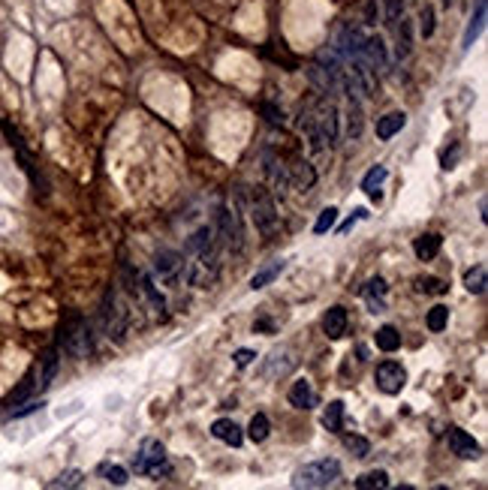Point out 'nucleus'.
Returning <instances> with one entry per match:
<instances>
[{
  "mask_svg": "<svg viewBox=\"0 0 488 490\" xmlns=\"http://www.w3.org/2000/svg\"><path fill=\"white\" fill-rule=\"evenodd\" d=\"M58 367H60V358H58V349H51V352H45V358H42V364H40V391H45V388L51 385V379L58 376Z\"/></svg>",
  "mask_w": 488,
  "mask_h": 490,
  "instance_id": "5701e85b",
  "label": "nucleus"
},
{
  "mask_svg": "<svg viewBox=\"0 0 488 490\" xmlns=\"http://www.w3.org/2000/svg\"><path fill=\"white\" fill-rule=\"evenodd\" d=\"M133 469L139 475H148V478L169 475L172 473V464H169L166 448H163L157 439H145L142 446H139V455L133 457Z\"/></svg>",
  "mask_w": 488,
  "mask_h": 490,
  "instance_id": "39448f33",
  "label": "nucleus"
},
{
  "mask_svg": "<svg viewBox=\"0 0 488 490\" xmlns=\"http://www.w3.org/2000/svg\"><path fill=\"white\" fill-rule=\"evenodd\" d=\"M334 223H338V208H325V211H323L320 217H316L314 232H316V235H325V232H329Z\"/></svg>",
  "mask_w": 488,
  "mask_h": 490,
  "instance_id": "4c0bfd02",
  "label": "nucleus"
},
{
  "mask_svg": "<svg viewBox=\"0 0 488 490\" xmlns=\"http://www.w3.org/2000/svg\"><path fill=\"white\" fill-rule=\"evenodd\" d=\"M407 126V115L404 112H389L386 117H380L377 121V139H383L389 142L392 135H398Z\"/></svg>",
  "mask_w": 488,
  "mask_h": 490,
  "instance_id": "6ab92c4d",
  "label": "nucleus"
},
{
  "mask_svg": "<svg viewBox=\"0 0 488 490\" xmlns=\"http://www.w3.org/2000/svg\"><path fill=\"white\" fill-rule=\"evenodd\" d=\"M365 304H368V310H371V313H386V301H383V298H371V295H365Z\"/></svg>",
  "mask_w": 488,
  "mask_h": 490,
  "instance_id": "c03bdc74",
  "label": "nucleus"
},
{
  "mask_svg": "<svg viewBox=\"0 0 488 490\" xmlns=\"http://www.w3.org/2000/svg\"><path fill=\"white\" fill-rule=\"evenodd\" d=\"M154 274L160 277V283L178 289L181 283H184V253L160 250L157 256H154Z\"/></svg>",
  "mask_w": 488,
  "mask_h": 490,
  "instance_id": "1a4fd4ad",
  "label": "nucleus"
},
{
  "mask_svg": "<svg viewBox=\"0 0 488 490\" xmlns=\"http://www.w3.org/2000/svg\"><path fill=\"white\" fill-rule=\"evenodd\" d=\"M374 382L383 394H401V388L407 385V370L398 361H383L374 370Z\"/></svg>",
  "mask_w": 488,
  "mask_h": 490,
  "instance_id": "9d476101",
  "label": "nucleus"
},
{
  "mask_svg": "<svg viewBox=\"0 0 488 490\" xmlns=\"http://www.w3.org/2000/svg\"><path fill=\"white\" fill-rule=\"evenodd\" d=\"M398 22H401V27H398V58H407V54H410V45H413V22L410 18H398Z\"/></svg>",
  "mask_w": 488,
  "mask_h": 490,
  "instance_id": "7c9ffc66",
  "label": "nucleus"
},
{
  "mask_svg": "<svg viewBox=\"0 0 488 490\" xmlns=\"http://www.w3.org/2000/svg\"><path fill=\"white\" fill-rule=\"evenodd\" d=\"M304 112H307V121H311V126L323 135L325 148H332V144L338 142V133H341V117H338V105H334V99L323 96L314 108H304Z\"/></svg>",
  "mask_w": 488,
  "mask_h": 490,
  "instance_id": "423d86ee",
  "label": "nucleus"
},
{
  "mask_svg": "<svg viewBox=\"0 0 488 490\" xmlns=\"http://www.w3.org/2000/svg\"><path fill=\"white\" fill-rule=\"evenodd\" d=\"M289 178H293V184L302 187V189H311L316 184V171L307 160H298L295 166H289Z\"/></svg>",
  "mask_w": 488,
  "mask_h": 490,
  "instance_id": "aec40b11",
  "label": "nucleus"
},
{
  "mask_svg": "<svg viewBox=\"0 0 488 490\" xmlns=\"http://www.w3.org/2000/svg\"><path fill=\"white\" fill-rule=\"evenodd\" d=\"M60 349L67 352L70 358H88L90 352H94V334H90V322L85 319L81 313H72L67 322H63V328H60Z\"/></svg>",
  "mask_w": 488,
  "mask_h": 490,
  "instance_id": "f03ea898",
  "label": "nucleus"
},
{
  "mask_svg": "<svg viewBox=\"0 0 488 490\" xmlns=\"http://www.w3.org/2000/svg\"><path fill=\"white\" fill-rule=\"evenodd\" d=\"M425 325H428V331L440 334V331L449 325V307H443V304L431 307V310H428V319H425Z\"/></svg>",
  "mask_w": 488,
  "mask_h": 490,
  "instance_id": "473e14b6",
  "label": "nucleus"
},
{
  "mask_svg": "<svg viewBox=\"0 0 488 490\" xmlns=\"http://www.w3.org/2000/svg\"><path fill=\"white\" fill-rule=\"evenodd\" d=\"M365 24H377V0H368V6H365Z\"/></svg>",
  "mask_w": 488,
  "mask_h": 490,
  "instance_id": "a18cd8bd",
  "label": "nucleus"
},
{
  "mask_svg": "<svg viewBox=\"0 0 488 490\" xmlns=\"http://www.w3.org/2000/svg\"><path fill=\"white\" fill-rule=\"evenodd\" d=\"M347 135L350 142H356L361 135V105H359V96H350V112H347Z\"/></svg>",
  "mask_w": 488,
  "mask_h": 490,
  "instance_id": "c756f323",
  "label": "nucleus"
},
{
  "mask_svg": "<svg viewBox=\"0 0 488 490\" xmlns=\"http://www.w3.org/2000/svg\"><path fill=\"white\" fill-rule=\"evenodd\" d=\"M446 442H449L452 455H458V457H464V460H476L479 455H482L479 442L470 437L467 430H461V428H449L446 430Z\"/></svg>",
  "mask_w": 488,
  "mask_h": 490,
  "instance_id": "9b49d317",
  "label": "nucleus"
},
{
  "mask_svg": "<svg viewBox=\"0 0 488 490\" xmlns=\"http://www.w3.org/2000/svg\"><path fill=\"white\" fill-rule=\"evenodd\" d=\"M214 229H217V238H220V244H223L226 250L241 253V247H244V229H241V217H238L235 208H229V205L217 208Z\"/></svg>",
  "mask_w": 488,
  "mask_h": 490,
  "instance_id": "6e6552de",
  "label": "nucleus"
},
{
  "mask_svg": "<svg viewBox=\"0 0 488 490\" xmlns=\"http://www.w3.org/2000/svg\"><path fill=\"white\" fill-rule=\"evenodd\" d=\"M361 217H368V211H365V208H359V211H356V214H352V217H350V220H347V223H343V226H341V232H350V229H352V223H359V220H361Z\"/></svg>",
  "mask_w": 488,
  "mask_h": 490,
  "instance_id": "49530a36",
  "label": "nucleus"
},
{
  "mask_svg": "<svg viewBox=\"0 0 488 490\" xmlns=\"http://www.w3.org/2000/svg\"><path fill=\"white\" fill-rule=\"evenodd\" d=\"M352 484H356L359 490H371V487L383 490V487H389V473L386 469H368V473H361Z\"/></svg>",
  "mask_w": 488,
  "mask_h": 490,
  "instance_id": "a878e982",
  "label": "nucleus"
},
{
  "mask_svg": "<svg viewBox=\"0 0 488 490\" xmlns=\"http://www.w3.org/2000/svg\"><path fill=\"white\" fill-rule=\"evenodd\" d=\"M268 433H271L268 415H266V412H257V415L250 419V424H247V437H250L253 442H266V439H268Z\"/></svg>",
  "mask_w": 488,
  "mask_h": 490,
  "instance_id": "c85d7f7f",
  "label": "nucleus"
},
{
  "mask_svg": "<svg viewBox=\"0 0 488 490\" xmlns=\"http://www.w3.org/2000/svg\"><path fill=\"white\" fill-rule=\"evenodd\" d=\"M211 437L226 442V446H232V448H238L241 442H244V433H241V428L232 419H217L211 424Z\"/></svg>",
  "mask_w": 488,
  "mask_h": 490,
  "instance_id": "2eb2a0df",
  "label": "nucleus"
},
{
  "mask_svg": "<svg viewBox=\"0 0 488 490\" xmlns=\"http://www.w3.org/2000/svg\"><path fill=\"white\" fill-rule=\"evenodd\" d=\"M377 349H383V352H395V349H401V334H398L395 325H383V328L377 331Z\"/></svg>",
  "mask_w": 488,
  "mask_h": 490,
  "instance_id": "cd10ccee",
  "label": "nucleus"
},
{
  "mask_svg": "<svg viewBox=\"0 0 488 490\" xmlns=\"http://www.w3.org/2000/svg\"><path fill=\"white\" fill-rule=\"evenodd\" d=\"M401 0H386V18H389V24H395L398 18H401Z\"/></svg>",
  "mask_w": 488,
  "mask_h": 490,
  "instance_id": "37998d69",
  "label": "nucleus"
},
{
  "mask_svg": "<svg viewBox=\"0 0 488 490\" xmlns=\"http://www.w3.org/2000/svg\"><path fill=\"white\" fill-rule=\"evenodd\" d=\"M482 24H485V0H476V12H473V18H470V24L464 31V40H461V49H464V51L473 45L479 31H482Z\"/></svg>",
  "mask_w": 488,
  "mask_h": 490,
  "instance_id": "4be33fe9",
  "label": "nucleus"
},
{
  "mask_svg": "<svg viewBox=\"0 0 488 490\" xmlns=\"http://www.w3.org/2000/svg\"><path fill=\"white\" fill-rule=\"evenodd\" d=\"M280 271H284V259L271 262V265H266L262 271H257V274L250 277V289H253V292H257V289H266V286L271 283V280H275V277L280 274Z\"/></svg>",
  "mask_w": 488,
  "mask_h": 490,
  "instance_id": "bb28decb",
  "label": "nucleus"
},
{
  "mask_svg": "<svg viewBox=\"0 0 488 490\" xmlns=\"http://www.w3.org/2000/svg\"><path fill=\"white\" fill-rule=\"evenodd\" d=\"M419 31H422V36H425V40H428V36L434 33V24H437V22H434V6H425L422 9V15H419Z\"/></svg>",
  "mask_w": 488,
  "mask_h": 490,
  "instance_id": "ea45409f",
  "label": "nucleus"
},
{
  "mask_svg": "<svg viewBox=\"0 0 488 490\" xmlns=\"http://www.w3.org/2000/svg\"><path fill=\"white\" fill-rule=\"evenodd\" d=\"M485 283H488V268L479 262V265H473L464 274V286H467V292H473V295H482L485 292Z\"/></svg>",
  "mask_w": 488,
  "mask_h": 490,
  "instance_id": "393cba45",
  "label": "nucleus"
},
{
  "mask_svg": "<svg viewBox=\"0 0 488 490\" xmlns=\"http://www.w3.org/2000/svg\"><path fill=\"white\" fill-rule=\"evenodd\" d=\"M33 385H36V382H33V376H27V379H24V382H22V385H18V388H15V391H13V394H9V400H6V406H22V403L27 400V397H31V391H33Z\"/></svg>",
  "mask_w": 488,
  "mask_h": 490,
  "instance_id": "e433bc0d",
  "label": "nucleus"
},
{
  "mask_svg": "<svg viewBox=\"0 0 488 490\" xmlns=\"http://www.w3.org/2000/svg\"><path fill=\"white\" fill-rule=\"evenodd\" d=\"M307 78L316 85V90H320L323 96H329V99H334L341 94V85H338V76H334L332 69H325V67H320V63H311L307 67Z\"/></svg>",
  "mask_w": 488,
  "mask_h": 490,
  "instance_id": "f8f14e48",
  "label": "nucleus"
},
{
  "mask_svg": "<svg viewBox=\"0 0 488 490\" xmlns=\"http://www.w3.org/2000/svg\"><path fill=\"white\" fill-rule=\"evenodd\" d=\"M341 478V464L334 457H323L314 464H304L293 478V487H329Z\"/></svg>",
  "mask_w": 488,
  "mask_h": 490,
  "instance_id": "0eeeda50",
  "label": "nucleus"
},
{
  "mask_svg": "<svg viewBox=\"0 0 488 490\" xmlns=\"http://www.w3.org/2000/svg\"><path fill=\"white\" fill-rule=\"evenodd\" d=\"M99 325H103V334L112 343H127V334H130V310L121 304L117 292H106L103 310H99Z\"/></svg>",
  "mask_w": 488,
  "mask_h": 490,
  "instance_id": "7ed1b4c3",
  "label": "nucleus"
},
{
  "mask_svg": "<svg viewBox=\"0 0 488 490\" xmlns=\"http://www.w3.org/2000/svg\"><path fill=\"white\" fill-rule=\"evenodd\" d=\"M386 178H389V169L386 166H374L365 178H361V189H365L371 198H380V196H383V189H380V187H383Z\"/></svg>",
  "mask_w": 488,
  "mask_h": 490,
  "instance_id": "412c9836",
  "label": "nucleus"
},
{
  "mask_svg": "<svg viewBox=\"0 0 488 490\" xmlns=\"http://www.w3.org/2000/svg\"><path fill=\"white\" fill-rule=\"evenodd\" d=\"M323 428L332 430V433H341V428H343V400H332L323 409Z\"/></svg>",
  "mask_w": 488,
  "mask_h": 490,
  "instance_id": "b1692460",
  "label": "nucleus"
},
{
  "mask_svg": "<svg viewBox=\"0 0 488 490\" xmlns=\"http://www.w3.org/2000/svg\"><path fill=\"white\" fill-rule=\"evenodd\" d=\"M232 361H235V367H250L253 361H257V352H250V349H238L232 355Z\"/></svg>",
  "mask_w": 488,
  "mask_h": 490,
  "instance_id": "79ce46f5",
  "label": "nucleus"
},
{
  "mask_svg": "<svg viewBox=\"0 0 488 490\" xmlns=\"http://www.w3.org/2000/svg\"><path fill=\"white\" fill-rule=\"evenodd\" d=\"M99 475H103L108 484H115V487H124L127 478H130V475H127V469L117 466V464H103V466H99Z\"/></svg>",
  "mask_w": 488,
  "mask_h": 490,
  "instance_id": "72a5a7b5",
  "label": "nucleus"
},
{
  "mask_svg": "<svg viewBox=\"0 0 488 490\" xmlns=\"http://www.w3.org/2000/svg\"><path fill=\"white\" fill-rule=\"evenodd\" d=\"M266 171L271 178V187H275V193L284 198L289 193V187H293V178H289V166H284V160L271 157V153H266Z\"/></svg>",
  "mask_w": 488,
  "mask_h": 490,
  "instance_id": "ddd939ff",
  "label": "nucleus"
},
{
  "mask_svg": "<svg viewBox=\"0 0 488 490\" xmlns=\"http://www.w3.org/2000/svg\"><path fill=\"white\" fill-rule=\"evenodd\" d=\"M440 247H443V238L437 232L419 235V238L413 241V253H416V259H419V262H431L440 253Z\"/></svg>",
  "mask_w": 488,
  "mask_h": 490,
  "instance_id": "a211bd4d",
  "label": "nucleus"
},
{
  "mask_svg": "<svg viewBox=\"0 0 488 490\" xmlns=\"http://www.w3.org/2000/svg\"><path fill=\"white\" fill-rule=\"evenodd\" d=\"M323 331L329 340H341L343 334H347V310H343V307H332V310L323 316Z\"/></svg>",
  "mask_w": 488,
  "mask_h": 490,
  "instance_id": "dca6fc26",
  "label": "nucleus"
},
{
  "mask_svg": "<svg viewBox=\"0 0 488 490\" xmlns=\"http://www.w3.org/2000/svg\"><path fill=\"white\" fill-rule=\"evenodd\" d=\"M289 403H293L295 409H314V406H316L314 385L307 382V379H298V382H293V388H289Z\"/></svg>",
  "mask_w": 488,
  "mask_h": 490,
  "instance_id": "f3484780",
  "label": "nucleus"
},
{
  "mask_svg": "<svg viewBox=\"0 0 488 490\" xmlns=\"http://www.w3.org/2000/svg\"><path fill=\"white\" fill-rule=\"evenodd\" d=\"M443 6H446V9H449V6H452V0H443Z\"/></svg>",
  "mask_w": 488,
  "mask_h": 490,
  "instance_id": "de8ad7c7",
  "label": "nucleus"
},
{
  "mask_svg": "<svg viewBox=\"0 0 488 490\" xmlns=\"http://www.w3.org/2000/svg\"><path fill=\"white\" fill-rule=\"evenodd\" d=\"M223 268V244L214 226H199L184 244V280L196 289L217 283Z\"/></svg>",
  "mask_w": 488,
  "mask_h": 490,
  "instance_id": "f257e3e1",
  "label": "nucleus"
},
{
  "mask_svg": "<svg viewBox=\"0 0 488 490\" xmlns=\"http://www.w3.org/2000/svg\"><path fill=\"white\" fill-rule=\"evenodd\" d=\"M416 292L422 295H446L449 292V283L440 277H416Z\"/></svg>",
  "mask_w": 488,
  "mask_h": 490,
  "instance_id": "2f4dec72",
  "label": "nucleus"
},
{
  "mask_svg": "<svg viewBox=\"0 0 488 490\" xmlns=\"http://www.w3.org/2000/svg\"><path fill=\"white\" fill-rule=\"evenodd\" d=\"M250 220L257 226V232L262 238H275L280 229V214L277 205L266 189H250Z\"/></svg>",
  "mask_w": 488,
  "mask_h": 490,
  "instance_id": "20e7f679",
  "label": "nucleus"
},
{
  "mask_svg": "<svg viewBox=\"0 0 488 490\" xmlns=\"http://www.w3.org/2000/svg\"><path fill=\"white\" fill-rule=\"evenodd\" d=\"M386 292H389L386 280H383V277H371L368 283H365V289H361V298H365V295H371V298H386Z\"/></svg>",
  "mask_w": 488,
  "mask_h": 490,
  "instance_id": "58836bf2",
  "label": "nucleus"
},
{
  "mask_svg": "<svg viewBox=\"0 0 488 490\" xmlns=\"http://www.w3.org/2000/svg\"><path fill=\"white\" fill-rule=\"evenodd\" d=\"M259 108H262V115L268 117V124H284V121H286V117H284V112H280L277 105H271V103H262Z\"/></svg>",
  "mask_w": 488,
  "mask_h": 490,
  "instance_id": "a19ab883",
  "label": "nucleus"
},
{
  "mask_svg": "<svg viewBox=\"0 0 488 490\" xmlns=\"http://www.w3.org/2000/svg\"><path fill=\"white\" fill-rule=\"evenodd\" d=\"M343 446H347L356 457H368L371 455V442L365 437H356V433H347V437H343Z\"/></svg>",
  "mask_w": 488,
  "mask_h": 490,
  "instance_id": "f704fd0d",
  "label": "nucleus"
},
{
  "mask_svg": "<svg viewBox=\"0 0 488 490\" xmlns=\"http://www.w3.org/2000/svg\"><path fill=\"white\" fill-rule=\"evenodd\" d=\"M136 280H139V295L151 304V310L163 319V316H166V295L160 292V286L154 283L151 274H136Z\"/></svg>",
  "mask_w": 488,
  "mask_h": 490,
  "instance_id": "4468645a",
  "label": "nucleus"
},
{
  "mask_svg": "<svg viewBox=\"0 0 488 490\" xmlns=\"http://www.w3.org/2000/svg\"><path fill=\"white\" fill-rule=\"evenodd\" d=\"M81 482H85V475L79 473V469H70V473H63L58 475L54 482H49L51 490H60V487H81Z\"/></svg>",
  "mask_w": 488,
  "mask_h": 490,
  "instance_id": "c9c22d12",
  "label": "nucleus"
}]
</instances>
